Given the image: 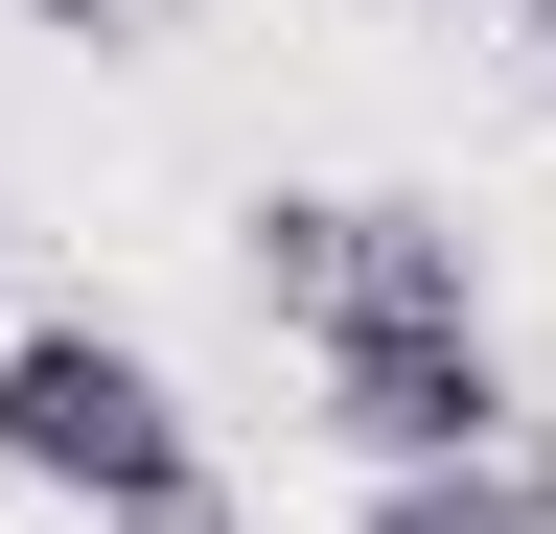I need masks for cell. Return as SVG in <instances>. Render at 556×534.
Returning <instances> with one entry per match:
<instances>
[{
	"instance_id": "6da1fadb",
	"label": "cell",
	"mask_w": 556,
	"mask_h": 534,
	"mask_svg": "<svg viewBox=\"0 0 556 534\" xmlns=\"http://www.w3.org/2000/svg\"><path fill=\"white\" fill-rule=\"evenodd\" d=\"M0 488H47V511H163V488H208V419H186V372L139 349V325H0Z\"/></svg>"
},
{
	"instance_id": "7a4b0ae2",
	"label": "cell",
	"mask_w": 556,
	"mask_h": 534,
	"mask_svg": "<svg viewBox=\"0 0 556 534\" xmlns=\"http://www.w3.org/2000/svg\"><path fill=\"white\" fill-rule=\"evenodd\" d=\"M232 280L278 325H486V256H464V210H417V186H255Z\"/></svg>"
},
{
	"instance_id": "3957f363",
	"label": "cell",
	"mask_w": 556,
	"mask_h": 534,
	"mask_svg": "<svg viewBox=\"0 0 556 534\" xmlns=\"http://www.w3.org/2000/svg\"><path fill=\"white\" fill-rule=\"evenodd\" d=\"M302 395H325L348 464H510L533 442V395H510L486 325H302Z\"/></svg>"
},
{
	"instance_id": "277c9868",
	"label": "cell",
	"mask_w": 556,
	"mask_h": 534,
	"mask_svg": "<svg viewBox=\"0 0 556 534\" xmlns=\"http://www.w3.org/2000/svg\"><path fill=\"white\" fill-rule=\"evenodd\" d=\"M348 534H533V488H510V464H371Z\"/></svg>"
},
{
	"instance_id": "5b68a950",
	"label": "cell",
	"mask_w": 556,
	"mask_h": 534,
	"mask_svg": "<svg viewBox=\"0 0 556 534\" xmlns=\"http://www.w3.org/2000/svg\"><path fill=\"white\" fill-rule=\"evenodd\" d=\"M116 534H232V488H163V511H116Z\"/></svg>"
},
{
	"instance_id": "8992f818",
	"label": "cell",
	"mask_w": 556,
	"mask_h": 534,
	"mask_svg": "<svg viewBox=\"0 0 556 534\" xmlns=\"http://www.w3.org/2000/svg\"><path fill=\"white\" fill-rule=\"evenodd\" d=\"M24 24H93V47H116V24H163V0H24Z\"/></svg>"
},
{
	"instance_id": "52a82bcc",
	"label": "cell",
	"mask_w": 556,
	"mask_h": 534,
	"mask_svg": "<svg viewBox=\"0 0 556 534\" xmlns=\"http://www.w3.org/2000/svg\"><path fill=\"white\" fill-rule=\"evenodd\" d=\"M533 71H556V0H533Z\"/></svg>"
}]
</instances>
